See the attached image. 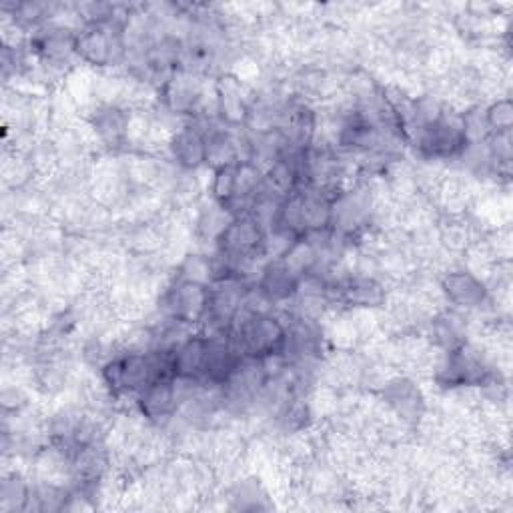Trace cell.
Segmentation results:
<instances>
[{"label": "cell", "mask_w": 513, "mask_h": 513, "mask_svg": "<svg viewBox=\"0 0 513 513\" xmlns=\"http://www.w3.org/2000/svg\"><path fill=\"white\" fill-rule=\"evenodd\" d=\"M205 139H207V163H213L215 169L239 163L237 145L227 131L205 135Z\"/></svg>", "instance_id": "obj_15"}, {"label": "cell", "mask_w": 513, "mask_h": 513, "mask_svg": "<svg viewBox=\"0 0 513 513\" xmlns=\"http://www.w3.org/2000/svg\"><path fill=\"white\" fill-rule=\"evenodd\" d=\"M417 145L425 157L453 159L465 151L467 139L463 125H455L441 115L435 123L419 129Z\"/></svg>", "instance_id": "obj_5"}, {"label": "cell", "mask_w": 513, "mask_h": 513, "mask_svg": "<svg viewBox=\"0 0 513 513\" xmlns=\"http://www.w3.org/2000/svg\"><path fill=\"white\" fill-rule=\"evenodd\" d=\"M341 297L355 307H379L385 303V289L373 279H349L341 285Z\"/></svg>", "instance_id": "obj_13"}, {"label": "cell", "mask_w": 513, "mask_h": 513, "mask_svg": "<svg viewBox=\"0 0 513 513\" xmlns=\"http://www.w3.org/2000/svg\"><path fill=\"white\" fill-rule=\"evenodd\" d=\"M221 111H223V115H227V119L231 123H237L239 119H243L247 115L239 85L223 83V87H221Z\"/></svg>", "instance_id": "obj_17"}, {"label": "cell", "mask_w": 513, "mask_h": 513, "mask_svg": "<svg viewBox=\"0 0 513 513\" xmlns=\"http://www.w3.org/2000/svg\"><path fill=\"white\" fill-rule=\"evenodd\" d=\"M171 153L183 169H197L207 163V139L199 129H181L171 141Z\"/></svg>", "instance_id": "obj_11"}, {"label": "cell", "mask_w": 513, "mask_h": 513, "mask_svg": "<svg viewBox=\"0 0 513 513\" xmlns=\"http://www.w3.org/2000/svg\"><path fill=\"white\" fill-rule=\"evenodd\" d=\"M485 121L489 131L495 133H509L513 125V107L509 99H501L485 109Z\"/></svg>", "instance_id": "obj_16"}, {"label": "cell", "mask_w": 513, "mask_h": 513, "mask_svg": "<svg viewBox=\"0 0 513 513\" xmlns=\"http://www.w3.org/2000/svg\"><path fill=\"white\" fill-rule=\"evenodd\" d=\"M299 277L279 259L269 263L263 269V277L259 281V293L269 303H281L291 299L299 291Z\"/></svg>", "instance_id": "obj_9"}, {"label": "cell", "mask_w": 513, "mask_h": 513, "mask_svg": "<svg viewBox=\"0 0 513 513\" xmlns=\"http://www.w3.org/2000/svg\"><path fill=\"white\" fill-rule=\"evenodd\" d=\"M177 401V377H167L151 383L139 395V409L149 421H161L173 415V411L177 409Z\"/></svg>", "instance_id": "obj_8"}, {"label": "cell", "mask_w": 513, "mask_h": 513, "mask_svg": "<svg viewBox=\"0 0 513 513\" xmlns=\"http://www.w3.org/2000/svg\"><path fill=\"white\" fill-rule=\"evenodd\" d=\"M97 135L109 145L119 147L129 133V117L117 107L101 109L93 119Z\"/></svg>", "instance_id": "obj_12"}, {"label": "cell", "mask_w": 513, "mask_h": 513, "mask_svg": "<svg viewBox=\"0 0 513 513\" xmlns=\"http://www.w3.org/2000/svg\"><path fill=\"white\" fill-rule=\"evenodd\" d=\"M445 297L463 309H477L487 301V287L469 271L447 273L441 281Z\"/></svg>", "instance_id": "obj_7"}, {"label": "cell", "mask_w": 513, "mask_h": 513, "mask_svg": "<svg viewBox=\"0 0 513 513\" xmlns=\"http://www.w3.org/2000/svg\"><path fill=\"white\" fill-rule=\"evenodd\" d=\"M163 309L169 319L185 325L199 323L209 311V285L193 279H179L163 297Z\"/></svg>", "instance_id": "obj_4"}, {"label": "cell", "mask_w": 513, "mask_h": 513, "mask_svg": "<svg viewBox=\"0 0 513 513\" xmlns=\"http://www.w3.org/2000/svg\"><path fill=\"white\" fill-rule=\"evenodd\" d=\"M33 49L49 63H63L77 53V35L63 27H51L33 39Z\"/></svg>", "instance_id": "obj_10"}, {"label": "cell", "mask_w": 513, "mask_h": 513, "mask_svg": "<svg viewBox=\"0 0 513 513\" xmlns=\"http://www.w3.org/2000/svg\"><path fill=\"white\" fill-rule=\"evenodd\" d=\"M77 55L95 67L119 63L125 55L121 31L113 27V21L89 25L77 35Z\"/></svg>", "instance_id": "obj_3"}, {"label": "cell", "mask_w": 513, "mask_h": 513, "mask_svg": "<svg viewBox=\"0 0 513 513\" xmlns=\"http://www.w3.org/2000/svg\"><path fill=\"white\" fill-rule=\"evenodd\" d=\"M31 499V489L21 479H11L3 483L0 489V501H3V509H25Z\"/></svg>", "instance_id": "obj_18"}, {"label": "cell", "mask_w": 513, "mask_h": 513, "mask_svg": "<svg viewBox=\"0 0 513 513\" xmlns=\"http://www.w3.org/2000/svg\"><path fill=\"white\" fill-rule=\"evenodd\" d=\"M209 337L195 335L187 337L181 345L173 349V373L177 379L185 381H203L205 379V363H207Z\"/></svg>", "instance_id": "obj_6"}, {"label": "cell", "mask_w": 513, "mask_h": 513, "mask_svg": "<svg viewBox=\"0 0 513 513\" xmlns=\"http://www.w3.org/2000/svg\"><path fill=\"white\" fill-rule=\"evenodd\" d=\"M227 333L247 359L263 361L277 357L285 351L287 343V327L275 315L249 307L247 301L235 315Z\"/></svg>", "instance_id": "obj_1"}, {"label": "cell", "mask_w": 513, "mask_h": 513, "mask_svg": "<svg viewBox=\"0 0 513 513\" xmlns=\"http://www.w3.org/2000/svg\"><path fill=\"white\" fill-rule=\"evenodd\" d=\"M387 403L403 419H411V417L419 419L421 407H423V399L419 395V389L409 381L391 383L389 389H387Z\"/></svg>", "instance_id": "obj_14"}, {"label": "cell", "mask_w": 513, "mask_h": 513, "mask_svg": "<svg viewBox=\"0 0 513 513\" xmlns=\"http://www.w3.org/2000/svg\"><path fill=\"white\" fill-rule=\"evenodd\" d=\"M217 245H219L221 257L229 265L251 261L267 245L263 223L255 219L251 213L235 215L217 237Z\"/></svg>", "instance_id": "obj_2"}]
</instances>
